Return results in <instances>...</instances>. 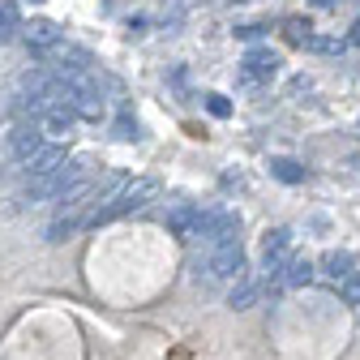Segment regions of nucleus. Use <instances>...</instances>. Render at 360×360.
<instances>
[{
    "instance_id": "obj_1",
    "label": "nucleus",
    "mask_w": 360,
    "mask_h": 360,
    "mask_svg": "<svg viewBox=\"0 0 360 360\" xmlns=\"http://www.w3.org/2000/svg\"><path fill=\"white\" fill-rule=\"evenodd\" d=\"M159 193V180H150V176H138V180H120V185H112L99 202H95V210L86 214V228H99V223H112V219H120V214H133V210H142L150 198Z\"/></svg>"
},
{
    "instance_id": "obj_2",
    "label": "nucleus",
    "mask_w": 360,
    "mask_h": 360,
    "mask_svg": "<svg viewBox=\"0 0 360 360\" xmlns=\"http://www.w3.org/2000/svg\"><path fill=\"white\" fill-rule=\"evenodd\" d=\"M193 279L214 288V283H240L245 279V245H223V249H202V257L189 262Z\"/></svg>"
},
{
    "instance_id": "obj_3",
    "label": "nucleus",
    "mask_w": 360,
    "mask_h": 360,
    "mask_svg": "<svg viewBox=\"0 0 360 360\" xmlns=\"http://www.w3.org/2000/svg\"><path fill=\"white\" fill-rule=\"evenodd\" d=\"M202 249H223V245H236L240 240V214L228 206H214L202 210V232H198Z\"/></svg>"
},
{
    "instance_id": "obj_4",
    "label": "nucleus",
    "mask_w": 360,
    "mask_h": 360,
    "mask_svg": "<svg viewBox=\"0 0 360 360\" xmlns=\"http://www.w3.org/2000/svg\"><path fill=\"white\" fill-rule=\"evenodd\" d=\"M43 146V129H39V120H18L9 133H5V155L9 159H18V163H30Z\"/></svg>"
},
{
    "instance_id": "obj_5",
    "label": "nucleus",
    "mask_w": 360,
    "mask_h": 360,
    "mask_svg": "<svg viewBox=\"0 0 360 360\" xmlns=\"http://www.w3.org/2000/svg\"><path fill=\"white\" fill-rule=\"evenodd\" d=\"M288 257H292V228H270L262 236V270L279 275V270L288 266Z\"/></svg>"
},
{
    "instance_id": "obj_6",
    "label": "nucleus",
    "mask_w": 360,
    "mask_h": 360,
    "mask_svg": "<svg viewBox=\"0 0 360 360\" xmlns=\"http://www.w3.org/2000/svg\"><path fill=\"white\" fill-rule=\"evenodd\" d=\"M167 228H172V236H180V240H198V232H202V206L176 202V206L167 210Z\"/></svg>"
},
{
    "instance_id": "obj_7",
    "label": "nucleus",
    "mask_w": 360,
    "mask_h": 360,
    "mask_svg": "<svg viewBox=\"0 0 360 360\" xmlns=\"http://www.w3.org/2000/svg\"><path fill=\"white\" fill-rule=\"evenodd\" d=\"M240 65H245V69H240V77H245V82H270V77L283 69L279 52H270V48H253Z\"/></svg>"
},
{
    "instance_id": "obj_8",
    "label": "nucleus",
    "mask_w": 360,
    "mask_h": 360,
    "mask_svg": "<svg viewBox=\"0 0 360 360\" xmlns=\"http://www.w3.org/2000/svg\"><path fill=\"white\" fill-rule=\"evenodd\" d=\"M313 279H318V262H309L304 253H292L288 266L279 270V283H283V288H304V283H313Z\"/></svg>"
},
{
    "instance_id": "obj_9",
    "label": "nucleus",
    "mask_w": 360,
    "mask_h": 360,
    "mask_svg": "<svg viewBox=\"0 0 360 360\" xmlns=\"http://www.w3.org/2000/svg\"><path fill=\"white\" fill-rule=\"evenodd\" d=\"M356 257L347 253V249H326L322 253V262H318V275H326V279H335V283H343V279H352L356 275Z\"/></svg>"
},
{
    "instance_id": "obj_10",
    "label": "nucleus",
    "mask_w": 360,
    "mask_h": 360,
    "mask_svg": "<svg viewBox=\"0 0 360 360\" xmlns=\"http://www.w3.org/2000/svg\"><path fill=\"white\" fill-rule=\"evenodd\" d=\"M86 202H95V198H86ZM86 202L60 206V214L48 223V240H69V236L77 232V223H86V219H82V206H86Z\"/></svg>"
},
{
    "instance_id": "obj_11",
    "label": "nucleus",
    "mask_w": 360,
    "mask_h": 360,
    "mask_svg": "<svg viewBox=\"0 0 360 360\" xmlns=\"http://www.w3.org/2000/svg\"><path fill=\"white\" fill-rule=\"evenodd\" d=\"M69 163V155H65V146H43L30 163H26V176L30 180H43V176H52V172H60Z\"/></svg>"
},
{
    "instance_id": "obj_12",
    "label": "nucleus",
    "mask_w": 360,
    "mask_h": 360,
    "mask_svg": "<svg viewBox=\"0 0 360 360\" xmlns=\"http://www.w3.org/2000/svg\"><path fill=\"white\" fill-rule=\"evenodd\" d=\"M22 39L30 43V48H39V52H48V48H60V30L52 26V22H30L26 30H22Z\"/></svg>"
},
{
    "instance_id": "obj_13",
    "label": "nucleus",
    "mask_w": 360,
    "mask_h": 360,
    "mask_svg": "<svg viewBox=\"0 0 360 360\" xmlns=\"http://www.w3.org/2000/svg\"><path fill=\"white\" fill-rule=\"evenodd\" d=\"M270 176L283 180V185H300V180H304V167H300L296 159H270Z\"/></svg>"
},
{
    "instance_id": "obj_14",
    "label": "nucleus",
    "mask_w": 360,
    "mask_h": 360,
    "mask_svg": "<svg viewBox=\"0 0 360 360\" xmlns=\"http://www.w3.org/2000/svg\"><path fill=\"white\" fill-rule=\"evenodd\" d=\"M257 292H262V283L245 275V279H240V283L232 288V296H228V304H232V309H249V304L257 300Z\"/></svg>"
},
{
    "instance_id": "obj_15",
    "label": "nucleus",
    "mask_w": 360,
    "mask_h": 360,
    "mask_svg": "<svg viewBox=\"0 0 360 360\" xmlns=\"http://www.w3.org/2000/svg\"><path fill=\"white\" fill-rule=\"evenodd\" d=\"M304 48H313V52H326V56H339L343 48H347V39H322V34H313Z\"/></svg>"
},
{
    "instance_id": "obj_16",
    "label": "nucleus",
    "mask_w": 360,
    "mask_h": 360,
    "mask_svg": "<svg viewBox=\"0 0 360 360\" xmlns=\"http://www.w3.org/2000/svg\"><path fill=\"white\" fill-rule=\"evenodd\" d=\"M112 138H116V142L138 138V120H133V116H116V124H112Z\"/></svg>"
},
{
    "instance_id": "obj_17",
    "label": "nucleus",
    "mask_w": 360,
    "mask_h": 360,
    "mask_svg": "<svg viewBox=\"0 0 360 360\" xmlns=\"http://www.w3.org/2000/svg\"><path fill=\"white\" fill-rule=\"evenodd\" d=\"M13 26H18V5L13 0H0V39H5Z\"/></svg>"
},
{
    "instance_id": "obj_18",
    "label": "nucleus",
    "mask_w": 360,
    "mask_h": 360,
    "mask_svg": "<svg viewBox=\"0 0 360 360\" xmlns=\"http://www.w3.org/2000/svg\"><path fill=\"white\" fill-rule=\"evenodd\" d=\"M206 112H210V116H219V120H223V116H232L228 95H206Z\"/></svg>"
},
{
    "instance_id": "obj_19",
    "label": "nucleus",
    "mask_w": 360,
    "mask_h": 360,
    "mask_svg": "<svg viewBox=\"0 0 360 360\" xmlns=\"http://www.w3.org/2000/svg\"><path fill=\"white\" fill-rule=\"evenodd\" d=\"M339 292H343V300H347V304H360V275L343 279V283H339Z\"/></svg>"
},
{
    "instance_id": "obj_20",
    "label": "nucleus",
    "mask_w": 360,
    "mask_h": 360,
    "mask_svg": "<svg viewBox=\"0 0 360 360\" xmlns=\"http://www.w3.org/2000/svg\"><path fill=\"white\" fill-rule=\"evenodd\" d=\"M236 34H240V39H257V34H262V26H240Z\"/></svg>"
},
{
    "instance_id": "obj_21",
    "label": "nucleus",
    "mask_w": 360,
    "mask_h": 360,
    "mask_svg": "<svg viewBox=\"0 0 360 360\" xmlns=\"http://www.w3.org/2000/svg\"><path fill=\"white\" fill-rule=\"evenodd\" d=\"M347 43H356V48H360V18L352 22V34H347Z\"/></svg>"
},
{
    "instance_id": "obj_22",
    "label": "nucleus",
    "mask_w": 360,
    "mask_h": 360,
    "mask_svg": "<svg viewBox=\"0 0 360 360\" xmlns=\"http://www.w3.org/2000/svg\"><path fill=\"white\" fill-rule=\"evenodd\" d=\"M309 5H318V9H330V5H335V0H309Z\"/></svg>"
}]
</instances>
